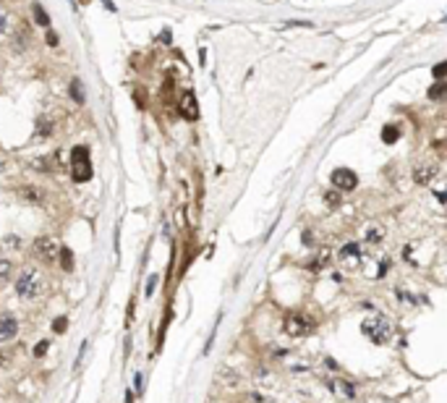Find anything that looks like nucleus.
Returning <instances> with one entry per match:
<instances>
[{"mask_svg": "<svg viewBox=\"0 0 447 403\" xmlns=\"http://www.w3.org/2000/svg\"><path fill=\"white\" fill-rule=\"evenodd\" d=\"M71 173H74L76 183L92 181L94 168H92V160H89V147L87 144H76L74 150H71Z\"/></svg>", "mask_w": 447, "mask_h": 403, "instance_id": "obj_1", "label": "nucleus"}, {"mask_svg": "<svg viewBox=\"0 0 447 403\" xmlns=\"http://www.w3.org/2000/svg\"><path fill=\"white\" fill-rule=\"evenodd\" d=\"M45 42H47L50 48H58V45H60V37H58V32H52V29H45Z\"/></svg>", "mask_w": 447, "mask_h": 403, "instance_id": "obj_23", "label": "nucleus"}, {"mask_svg": "<svg viewBox=\"0 0 447 403\" xmlns=\"http://www.w3.org/2000/svg\"><path fill=\"white\" fill-rule=\"evenodd\" d=\"M434 197L440 199V204H447V189H437V191H434Z\"/></svg>", "mask_w": 447, "mask_h": 403, "instance_id": "obj_31", "label": "nucleus"}, {"mask_svg": "<svg viewBox=\"0 0 447 403\" xmlns=\"http://www.w3.org/2000/svg\"><path fill=\"white\" fill-rule=\"evenodd\" d=\"M390 264H392V262L387 259V256H385V259H379V270H377V278H382V275H385V272L390 270Z\"/></svg>", "mask_w": 447, "mask_h": 403, "instance_id": "obj_29", "label": "nucleus"}, {"mask_svg": "<svg viewBox=\"0 0 447 403\" xmlns=\"http://www.w3.org/2000/svg\"><path fill=\"white\" fill-rule=\"evenodd\" d=\"M330 181H332V186L337 191H343V194H345V191H353L356 186H358V176H356L351 168H335Z\"/></svg>", "mask_w": 447, "mask_h": 403, "instance_id": "obj_6", "label": "nucleus"}, {"mask_svg": "<svg viewBox=\"0 0 447 403\" xmlns=\"http://www.w3.org/2000/svg\"><path fill=\"white\" fill-rule=\"evenodd\" d=\"M32 18H34L37 26H42V29H50V16H47L42 3H32Z\"/></svg>", "mask_w": 447, "mask_h": 403, "instance_id": "obj_14", "label": "nucleus"}, {"mask_svg": "<svg viewBox=\"0 0 447 403\" xmlns=\"http://www.w3.org/2000/svg\"><path fill=\"white\" fill-rule=\"evenodd\" d=\"M126 403H134V393L131 390H126Z\"/></svg>", "mask_w": 447, "mask_h": 403, "instance_id": "obj_34", "label": "nucleus"}, {"mask_svg": "<svg viewBox=\"0 0 447 403\" xmlns=\"http://www.w3.org/2000/svg\"><path fill=\"white\" fill-rule=\"evenodd\" d=\"M32 254H34V259H40L42 264H52V262H58V256H60V244L50 236H40V238H34V244H32Z\"/></svg>", "mask_w": 447, "mask_h": 403, "instance_id": "obj_4", "label": "nucleus"}, {"mask_svg": "<svg viewBox=\"0 0 447 403\" xmlns=\"http://www.w3.org/2000/svg\"><path fill=\"white\" fill-rule=\"evenodd\" d=\"M16 194H19V199L26 202V204H42V199H45V194L40 189H34V186H21Z\"/></svg>", "mask_w": 447, "mask_h": 403, "instance_id": "obj_10", "label": "nucleus"}, {"mask_svg": "<svg viewBox=\"0 0 447 403\" xmlns=\"http://www.w3.org/2000/svg\"><path fill=\"white\" fill-rule=\"evenodd\" d=\"M340 199H343V191H337V189L324 191V202H327L330 207H340Z\"/></svg>", "mask_w": 447, "mask_h": 403, "instance_id": "obj_20", "label": "nucleus"}, {"mask_svg": "<svg viewBox=\"0 0 447 403\" xmlns=\"http://www.w3.org/2000/svg\"><path fill=\"white\" fill-rule=\"evenodd\" d=\"M134 393L144 396V377H141V372H136V377H134Z\"/></svg>", "mask_w": 447, "mask_h": 403, "instance_id": "obj_27", "label": "nucleus"}, {"mask_svg": "<svg viewBox=\"0 0 447 403\" xmlns=\"http://www.w3.org/2000/svg\"><path fill=\"white\" fill-rule=\"evenodd\" d=\"M47 136H52V123L50 118H37V139H47Z\"/></svg>", "mask_w": 447, "mask_h": 403, "instance_id": "obj_16", "label": "nucleus"}, {"mask_svg": "<svg viewBox=\"0 0 447 403\" xmlns=\"http://www.w3.org/2000/svg\"><path fill=\"white\" fill-rule=\"evenodd\" d=\"M282 330H285L290 338H304V335L312 333V322H309L304 314H298V311H290V314H285Z\"/></svg>", "mask_w": 447, "mask_h": 403, "instance_id": "obj_5", "label": "nucleus"}, {"mask_svg": "<svg viewBox=\"0 0 447 403\" xmlns=\"http://www.w3.org/2000/svg\"><path fill=\"white\" fill-rule=\"evenodd\" d=\"M429 97H432V100H442V97H447V84H445V81H437V84L429 89Z\"/></svg>", "mask_w": 447, "mask_h": 403, "instance_id": "obj_19", "label": "nucleus"}, {"mask_svg": "<svg viewBox=\"0 0 447 403\" xmlns=\"http://www.w3.org/2000/svg\"><path fill=\"white\" fill-rule=\"evenodd\" d=\"M102 3H105V5H107V11H113V13H115V11H118V8H115V5H113V3H110V0H102Z\"/></svg>", "mask_w": 447, "mask_h": 403, "instance_id": "obj_33", "label": "nucleus"}, {"mask_svg": "<svg viewBox=\"0 0 447 403\" xmlns=\"http://www.w3.org/2000/svg\"><path fill=\"white\" fill-rule=\"evenodd\" d=\"M66 330H68V317H58L52 322V333H66Z\"/></svg>", "mask_w": 447, "mask_h": 403, "instance_id": "obj_24", "label": "nucleus"}, {"mask_svg": "<svg viewBox=\"0 0 447 403\" xmlns=\"http://www.w3.org/2000/svg\"><path fill=\"white\" fill-rule=\"evenodd\" d=\"M157 280H160L157 275H149V283H147V296H152V293H154V288H157Z\"/></svg>", "mask_w": 447, "mask_h": 403, "instance_id": "obj_30", "label": "nucleus"}, {"mask_svg": "<svg viewBox=\"0 0 447 403\" xmlns=\"http://www.w3.org/2000/svg\"><path fill=\"white\" fill-rule=\"evenodd\" d=\"M32 168H34V170H42V173H47V170H50V162H47V157H34Z\"/></svg>", "mask_w": 447, "mask_h": 403, "instance_id": "obj_25", "label": "nucleus"}, {"mask_svg": "<svg viewBox=\"0 0 447 403\" xmlns=\"http://www.w3.org/2000/svg\"><path fill=\"white\" fill-rule=\"evenodd\" d=\"M3 246H5V249H21V238L19 236H5Z\"/></svg>", "mask_w": 447, "mask_h": 403, "instance_id": "obj_26", "label": "nucleus"}, {"mask_svg": "<svg viewBox=\"0 0 447 403\" xmlns=\"http://www.w3.org/2000/svg\"><path fill=\"white\" fill-rule=\"evenodd\" d=\"M47 348H50V341H40L37 346H34V356H37V359H40V356H45V353H47Z\"/></svg>", "mask_w": 447, "mask_h": 403, "instance_id": "obj_28", "label": "nucleus"}, {"mask_svg": "<svg viewBox=\"0 0 447 403\" xmlns=\"http://www.w3.org/2000/svg\"><path fill=\"white\" fill-rule=\"evenodd\" d=\"M13 291H16V296H19V299H26V301L37 299L40 291H42V278H40V272L34 270V267L21 270V272H19V280H16V286H13Z\"/></svg>", "mask_w": 447, "mask_h": 403, "instance_id": "obj_2", "label": "nucleus"}, {"mask_svg": "<svg viewBox=\"0 0 447 403\" xmlns=\"http://www.w3.org/2000/svg\"><path fill=\"white\" fill-rule=\"evenodd\" d=\"M330 388L337 393V396H345V398H356V385L348 380H330L327 382Z\"/></svg>", "mask_w": 447, "mask_h": 403, "instance_id": "obj_11", "label": "nucleus"}, {"mask_svg": "<svg viewBox=\"0 0 447 403\" xmlns=\"http://www.w3.org/2000/svg\"><path fill=\"white\" fill-rule=\"evenodd\" d=\"M437 170H440V165H437L434 160H418L416 165H413V181L416 183H432L434 181V176H437Z\"/></svg>", "mask_w": 447, "mask_h": 403, "instance_id": "obj_7", "label": "nucleus"}, {"mask_svg": "<svg viewBox=\"0 0 447 403\" xmlns=\"http://www.w3.org/2000/svg\"><path fill=\"white\" fill-rule=\"evenodd\" d=\"M382 238H385V231L377 228V225H371L369 231H366V241H369V244H377V241H382Z\"/></svg>", "mask_w": 447, "mask_h": 403, "instance_id": "obj_21", "label": "nucleus"}, {"mask_svg": "<svg viewBox=\"0 0 447 403\" xmlns=\"http://www.w3.org/2000/svg\"><path fill=\"white\" fill-rule=\"evenodd\" d=\"M361 333L366 335L374 346H382V343L390 341L392 325H390V319H385V317H371V319H366V322L361 325Z\"/></svg>", "mask_w": 447, "mask_h": 403, "instance_id": "obj_3", "label": "nucleus"}, {"mask_svg": "<svg viewBox=\"0 0 447 403\" xmlns=\"http://www.w3.org/2000/svg\"><path fill=\"white\" fill-rule=\"evenodd\" d=\"M5 26H8V18H5V13H0V34L5 32Z\"/></svg>", "mask_w": 447, "mask_h": 403, "instance_id": "obj_32", "label": "nucleus"}, {"mask_svg": "<svg viewBox=\"0 0 447 403\" xmlns=\"http://www.w3.org/2000/svg\"><path fill=\"white\" fill-rule=\"evenodd\" d=\"M432 76H434L437 81H445V76H447V60H442V63H437V66L432 68Z\"/></svg>", "mask_w": 447, "mask_h": 403, "instance_id": "obj_22", "label": "nucleus"}, {"mask_svg": "<svg viewBox=\"0 0 447 403\" xmlns=\"http://www.w3.org/2000/svg\"><path fill=\"white\" fill-rule=\"evenodd\" d=\"M16 335H19V319H16L11 311H3V314H0V343L13 341Z\"/></svg>", "mask_w": 447, "mask_h": 403, "instance_id": "obj_8", "label": "nucleus"}, {"mask_svg": "<svg viewBox=\"0 0 447 403\" xmlns=\"http://www.w3.org/2000/svg\"><path fill=\"white\" fill-rule=\"evenodd\" d=\"M358 259H361V246H358V244H345L343 249H340V262H343V264L351 262V267H353Z\"/></svg>", "mask_w": 447, "mask_h": 403, "instance_id": "obj_12", "label": "nucleus"}, {"mask_svg": "<svg viewBox=\"0 0 447 403\" xmlns=\"http://www.w3.org/2000/svg\"><path fill=\"white\" fill-rule=\"evenodd\" d=\"M178 110H180V115H183L186 121H196V118H199V105H196L194 92H183V97H180Z\"/></svg>", "mask_w": 447, "mask_h": 403, "instance_id": "obj_9", "label": "nucleus"}, {"mask_svg": "<svg viewBox=\"0 0 447 403\" xmlns=\"http://www.w3.org/2000/svg\"><path fill=\"white\" fill-rule=\"evenodd\" d=\"M58 259H60V267L66 272H71V270H74V264H76L74 262V252H71L68 246H60V256H58Z\"/></svg>", "mask_w": 447, "mask_h": 403, "instance_id": "obj_15", "label": "nucleus"}, {"mask_svg": "<svg viewBox=\"0 0 447 403\" xmlns=\"http://www.w3.org/2000/svg\"><path fill=\"white\" fill-rule=\"evenodd\" d=\"M68 97L74 100L76 105H84V102H87V92H84V84H81V79H71V84H68Z\"/></svg>", "mask_w": 447, "mask_h": 403, "instance_id": "obj_13", "label": "nucleus"}, {"mask_svg": "<svg viewBox=\"0 0 447 403\" xmlns=\"http://www.w3.org/2000/svg\"><path fill=\"white\" fill-rule=\"evenodd\" d=\"M13 275V262L8 259V256H0V283L8 280Z\"/></svg>", "mask_w": 447, "mask_h": 403, "instance_id": "obj_17", "label": "nucleus"}, {"mask_svg": "<svg viewBox=\"0 0 447 403\" xmlns=\"http://www.w3.org/2000/svg\"><path fill=\"white\" fill-rule=\"evenodd\" d=\"M398 136H400L398 126H392V123H390V126H385V128H382V139H385L387 144H395V142H398Z\"/></svg>", "mask_w": 447, "mask_h": 403, "instance_id": "obj_18", "label": "nucleus"}]
</instances>
